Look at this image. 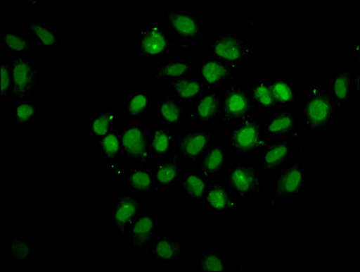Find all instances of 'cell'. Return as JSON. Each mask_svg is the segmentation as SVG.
I'll return each instance as SVG.
<instances>
[{
    "mask_svg": "<svg viewBox=\"0 0 360 272\" xmlns=\"http://www.w3.org/2000/svg\"><path fill=\"white\" fill-rule=\"evenodd\" d=\"M164 22L172 35L176 50L187 52L195 47L206 49L210 31L204 27L195 13L180 8H167Z\"/></svg>",
    "mask_w": 360,
    "mask_h": 272,
    "instance_id": "obj_1",
    "label": "cell"
},
{
    "mask_svg": "<svg viewBox=\"0 0 360 272\" xmlns=\"http://www.w3.org/2000/svg\"><path fill=\"white\" fill-rule=\"evenodd\" d=\"M226 144L240 157L257 156L267 143L264 123L255 115L226 126Z\"/></svg>",
    "mask_w": 360,
    "mask_h": 272,
    "instance_id": "obj_2",
    "label": "cell"
},
{
    "mask_svg": "<svg viewBox=\"0 0 360 272\" xmlns=\"http://www.w3.org/2000/svg\"><path fill=\"white\" fill-rule=\"evenodd\" d=\"M222 181L242 204H255L264 199L262 187V173L259 166L243 162L233 164L227 168Z\"/></svg>",
    "mask_w": 360,
    "mask_h": 272,
    "instance_id": "obj_3",
    "label": "cell"
},
{
    "mask_svg": "<svg viewBox=\"0 0 360 272\" xmlns=\"http://www.w3.org/2000/svg\"><path fill=\"white\" fill-rule=\"evenodd\" d=\"M210 58L241 66L254 56V49L238 30L225 28L210 36L206 49Z\"/></svg>",
    "mask_w": 360,
    "mask_h": 272,
    "instance_id": "obj_4",
    "label": "cell"
},
{
    "mask_svg": "<svg viewBox=\"0 0 360 272\" xmlns=\"http://www.w3.org/2000/svg\"><path fill=\"white\" fill-rule=\"evenodd\" d=\"M301 113L302 128L312 134H321L336 118L337 109L326 91L314 87L303 98Z\"/></svg>",
    "mask_w": 360,
    "mask_h": 272,
    "instance_id": "obj_5",
    "label": "cell"
},
{
    "mask_svg": "<svg viewBox=\"0 0 360 272\" xmlns=\"http://www.w3.org/2000/svg\"><path fill=\"white\" fill-rule=\"evenodd\" d=\"M307 177L304 164L301 160L289 163L274 176L273 194L268 198V204L276 211L281 204H286L290 199L301 197L306 192Z\"/></svg>",
    "mask_w": 360,
    "mask_h": 272,
    "instance_id": "obj_6",
    "label": "cell"
},
{
    "mask_svg": "<svg viewBox=\"0 0 360 272\" xmlns=\"http://www.w3.org/2000/svg\"><path fill=\"white\" fill-rule=\"evenodd\" d=\"M176 47L165 24L148 22L138 32L136 54L144 61L151 59L173 58Z\"/></svg>",
    "mask_w": 360,
    "mask_h": 272,
    "instance_id": "obj_7",
    "label": "cell"
},
{
    "mask_svg": "<svg viewBox=\"0 0 360 272\" xmlns=\"http://www.w3.org/2000/svg\"><path fill=\"white\" fill-rule=\"evenodd\" d=\"M122 139V158L139 166L154 162L150 145V132L141 121H131L119 130Z\"/></svg>",
    "mask_w": 360,
    "mask_h": 272,
    "instance_id": "obj_8",
    "label": "cell"
},
{
    "mask_svg": "<svg viewBox=\"0 0 360 272\" xmlns=\"http://www.w3.org/2000/svg\"><path fill=\"white\" fill-rule=\"evenodd\" d=\"M8 63L13 81L12 101L30 99L37 93L43 80V69L34 64L30 56H14L9 58Z\"/></svg>",
    "mask_w": 360,
    "mask_h": 272,
    "instance_id": "obj_9",
    "label": "cell"
},
{
    "mask_svg": "<svg viewBox=\"0 0 360 272\" xmlns=\"http://www.w3.org/2000/svg\"><path fill=\"white\" fill-rule=\"evenodd\" d=\"M248 89L238 83L230 85L223 92L221 106L216 119L217 125L229 126L249 116L255 115Z\"/></svg>",
    "mask_w": 360,
    "mask_h": 272,
    "instance_id": "obj_10",
    "label": "cell"
},
{
    "mask_svg": "<svg viewBox=\"0 0 360 272\" xmlns=\"http://www.w3.org/2000/svg\"><path fill=\"white\" fill-rule=\"evenodd\" d=\"M217 132L213 128L186 130L176 134L175 154L194 167L200 158L214 144Z\"/></svg>",
    "mask_w": 360,
    "mask_h": 272,
    "instance_id": "obj_11",
    "label": "cell"
},
{
    "mask_svg": "<svg viewBox=\"0 0 360 272\" xmlns=\"http://www.w3.org/2000/svg\"><path fill=\"white\" fill-rule=\"evenodd\" d=\"M145 208L140 196L131 192H122L116 196L115 204L109 211V225L115 230L117 236H127Z\"/></svg>",
    "mask_w": 360,
    "mask_h": 272,
    "instance_id": "obj_12",
    "label": "cell"
},
{
    "mask_svg": "<svg viewBox=\"0 0 360 272\" xmlns=\"http://www.w3.org/2000/svg\"><path fill=\"white\" fill-rule=\"evenodd\" d=\"M197 75L207 90L224 92L230 85L238 83L240 66L208 58L198 65Z\"/></svg>",
    "mask_w": 360,
    "mask_h": 272,
    "instance_id": "obj_13",
    "label": "cell"
},
{
    "mask_svg": "<svg viewBox=\"0 0 360 272\" xmlns=\"http://www.w3.org/2000/svg\"><path fill=\"white\" fill-rule=\"evenodd\" d=\"M298 111L292 107H281L274 111L264 123L265 135L268 141H285L292 143L298 140L301 132L298 128Z\"/></svg>",
    "mask_w": 360,
    "mask_h": 272,
    "instance_id": "obj_14",
    "label": "cell"
},
{
    "mask_svg": "<svg viewBox=\"0 0 360 272\" xmlns=\"http://www.w3.org/2000/svg\"><path fill=\"white\" fill-rule=\"evenodd\" d=\"M160 219L151 211L145 210L139 215L129 233L131 251L142 257L150 256L151 246L159 235Z\"/></svg>",
    "mask_w": 360,
    "mask_h": 272,
    "instance_id": "obj_15",
    "label": "cell"
},
{
    "mask_svg": "<svg viewBox=\"0 0 360 272\" xmlns=\"http://www.w3.org/2000/svg\"><path fill=\"white\" fill-rule=\"evenodd\" d=\"M151 261L161 264H182L187 261L185 245L167 233H160L151 246Z\"/></svg>",
    "mask_w": 360,
    "mask_h": 272,
    "instance_id": "obj_16",
    "label": "cell"
},
{
    "mask_svg": "<svg viewBox=\"0 0 360 272\" xmlns=\"http://www.w3.org/2000/svg\"><path fill=\"white\" fill-rule=\"evenodd\" d=\"M223 92L207 90L187 111L188 122L207 128L219 116Z\"/></svg>",
    "mask_w": 360,
    "mask_h": 272,
    "instance_id": "obj_17",
    "label": "cell"
},
{
    "mask_svg": "<svg viewBox=\"0 0 360 272\" xmlns=\"http://www.w3.org/2000/svg\"><path fill=\"white\" fill-rule=\"evenodd\" d=\"M292 143L285 141H268L261 150L259 169L262 175H276L290 163Z\"/></svg>",
    "mask_w": 360,
    "mask_h": 272,
    "instance_id": "obj_18",
    "label": "cell"
},
{
    "mask_svg": "<svg viewBox=\"0 0 360 272\" xmlns=\"http://www.w3.org/2000/svg\"><path fill=\"white\" fill-rule=\"evenodd\" d=\"M194 170L210 182L222 179L227 170L226 144H214L195 164Z\"/></svg>",
    "mask_w": 360,
    "mask_h": 272,
    "instance_id": "obj_19",
    "label": "cell"
},
{
    "mask_svg": "<svg viewBox=\"0 0 360 272\" xmlns=\"http://www.w3.org/2000/svg\"><path fill=\"white\" fill-rule=\"evenodd\" d=\"M195 73L197 68L191 58L162 59L159 65L150 68V78L169 84Z\"/></svg>",
    "mask_w": 360,
    "mask_h": 272,
    "instance_id": "obj_20",
    "label": "cell"
},
{
    "mask_svg": "<svg viewBox=\"0 0 360 272\" xmlns=\"http://www.w3.org/2000/svg\"><path fill=\"white\" fill-rule=\"evenodd\" d=\"M203 206L212 213L223 215L227 211L238 210L241 202L227 188L222 179L210 182Z\"/></svg>",
    "mask_w": 360,
    "mask_h": 272,
    "instance_id": "obj_21",
    "label": "cell"
},
{
    "mask_svg": "<svg viewBox=\"0 0 360 272\" xmlns=\"http://www.w3.org/2000/svg\"><path fill=\"white\" fill-rule=\"evenodd\" d=\"M124 183L129 192L139 196L155 197L160 194L155 181L153 169L148 166H138L124 173Z\"/></svg>",
    "mask_w": 360,
    "mask_h": 272,
    "instance_id": "obj_22",
    "label": "cell"
},
{
    "mask_svg": "<svg viewBox=\"0 0 360 272\" xmlns=\"http://www.w3.org/2000/svg\"><path fill=\"white\" fill-rule=\"evenodd\" d=\"M210 183V181L195 171L189 172L186 170L182 171L176 181V185L179 186L182 197L189 204L200 205V206L204 205Z\"/></svg>",
    "mask_w": 360,
    "mask_h": 272,
    "instance_id": "obj_23",
    "label": "cell"
},
{
    "mask_svg": "<svg viewBox=\"0 0 360 272\" xmlns=\"http://www.w3.org/2000/svg\"><path fill=\"white\" fill-rule=\"evenodd\" d=\"M0 49L15 56H31L37 49V43L25 30L4 28L0 33Z\"/></svg>",
    "mask_w": 360,
    "mask_h": 272,
    "instance_id": "obj_24",
    "label": "cell"
},
{
    "mask_svg": "<svg viewBox=\"0 0 360 272\" xmlns=\"http://www.w3.org/2000/svg\"><path fill=\"white\" fill-rule=\"evenodd\" d=\"M352 69L340 66L331 78L330 85L325 89L337 109H343L354 94Z\"/></svg>",
    "mask_w": 360,
    "mask_h": 272,
    "instance_id": "obj_25",
    "label": "cell"
},
{
    "mask_svg": "<svg viewBox=\"0 0 360 272\" xmlns=\"http://www.w3.org/2000/svg\"><path fill=\"white\" fill-rule=\"evenodd\" d=\"M117 121L115 103L94 111L87 116L86 134L89 139H97L113 131Z\"/></svg>",
    "mask_w": 360,
    "mask_h": 272,
    "instance_id": "obj_26",
    "label": "cell"
},
{
    "mask_svg": "<svg viewBox=\"0 0 360 272\" xmlns=\"http://www.w3.org/2000/svg\"><path fill=\"white\" fill-rule=\"evenodd\" d=\"M24 30L33 37L37 45L45 51H56L61 46L62 41L58 31L49 22L27 20L24 23Z\"/></svg>",
    "mask_w": 360,
    "mask_h": 272,
    "instance_id": "obj_27",
    "label": "cell"
},
{
    "mask_svg": "<svg viewBox=\"0 0 360 272\" xmlns=\"http://www.w3.org/2000/svg\"><path fill=\"white\" fill-rule=\"evenodd\" d=\"M167 85L169 88L170 94L188 104L195 103L207 91V88L198 78L197 73Z\"/></svg>",
    "mask_w": 360,
    "mask_h": 272,
    "instance_id": "obj_28",
    "label": "cell"
},
{
    "mask_svg": "<svg viewBox=\"0 0 360 272\" xmlns=\"http://www.w3.org/2000/svg\"><path fill=\"white\" fill-rule=\"evenodd\" d=\"M153 106V94L142 89L125 94L122 98L123 115L131 121H140L150 113Z\"/></svg>",
    "mask_w": 360,
    "mask_h": 272,
    "instance_id": "obj_29",
    "label": "cell"
},
{
    "mask_svg": "<svg viewBox=\"0 0 360 272\" xmlns=\"http://www.w3.org/2000/svg\"><path fill=\"white\" fill-rule=\"evenodd\" d=\"M185 113V104L170 94L161 98L156 109L158 120L160 125L172 128L182 125Z\"/></svg>",
    "mask_w": 360,
    "mask_h": 272,
    "instance_id": "obj_30",
    "label": "cell"
},
{
    "mask_svg": "<svg viewBox=\"0 0 360 272\" xmlns=\"http://www.w3.org/2000/svg\"><path fill=\"white\" fill-rule=\"evenodd\" d=\"M181 166V160L175 153L159 161V163L153 169V173L155 181L160 192L165 189H172L176 185L182 172Z\"/></svg>",
    "mask_w": 360,
    "mask_h": 272,
    "instance_id": "obj_31",
    "label": "cell"
},
{
    "mask_svg": "<svg viewBox=\"0 0 360 272\" xmlns=\"http://www.w3.org/2000/svg\"><path fill=\"white\" fill-rule=\"evenodd\" d=\"M150 145L155 160H162L175 153L176 132L172 128L160 125L150 132Z\"/></svg>",
    "mask_w": 360,
    "mask_h": 272,
    "instance_id": "obj_32",
    "label": "cell"
},
{
    "mask_svg": "<svg viewBox=\"0 0 360 272\" xmlns=\"http://www.w3.org/2000/svg\"><path fill=\"white\" fill-rule=\"evenodd\" d=\"M39 115V104L30 99H18L12 101V113L11 119L18 131L33 125Z\"/></svg>",
    "mask_w": 360,
    "mask_h": 272,
    "instance_id": "obj_33",
    "label": "cell"
},
{
    "mask_svg": "<svg viewBox=\"0 0 360 272\" xmlns=\"http://www.w3.org/2000/svg\"><path fill=\"white\" fill-rule=\"evenodd\" d=\"M246 89L255 109L276 111L280 109L274 99L271 80L262 79L249 85Z\"/></svg>",
    "mask_w": 360,
    "mask_h": 272,
    "instance_id": "obj_34",
    "label": "cell"
},
{
    "mask_svg": "<svg viewBox=\"0 0 360 272\" xmlns=\"http://www.w3.org/2000/svg\"><path fill=\"white\" fill-rule=\"evenodd\" d=\"M94 140H96L94 144L103 160L110 163H115L122 158V139L119 131L113 130L109 134Z\"/></svg>",
    "mask_w": 360,
    "mask_h": 272,
    "instance_id": "obj_35",
    "label": "cell"
},
{
    "mask_svg": "<svg viewBox=\"0 0 360 272\" xmlns=\"http://www.w3.org/2000/svg\"><path fill=\"white\" fill-rule=\"evenodd\" d=\"M7 255L8 261L26 267L33 257L32 243L22 237H11L7 242Z\"/></svg>",
    "mask_w": 360,
    "mask_h": 272,
    "instance_id": "obj_36",
    "label": "cell"
},
{
    "mask_svg": "<svg viewBox=\"0 0 360 272\" xmlns=\"http://www.w3.org/2000/svg\"><path fill=\"white\" fill-rule=\"evenodd\" d=\"M271 90L274 99L281 107H290L296 103L299 97V90L297 85L286 78H277L271 80Z\"/></svg>",
    "mask_w": 360,
    "mask_h": 272,
    "instance_id": "obj_37",
    "label": "cell"
},
{
    "mask_svg": "<svg viewBox=\"0 0 360 272\" xmlns=\"http://www.w3.org/2000/svg\"><path fill=\"white\" fill-rule=\"evenodd\" d=\"M226 256L214 251H206L195 256V268L198 272L226 271Z\"/></svg>",
    "mask_w": 360,
    "mask_h": 272,
    "instance_id": "obj_38",
    "label": "cell"
},
{
    "mask_svg": "<svg viewBox=\"0 0 360 272\" xmlns=\"http://www.w3.org/2000/svg\"><path fill=\"white\" fill-rule=\"evenodd\" d=\"M0 100L2 103L12 101V93H13V81L11 65L8 61H2L0 64Z\"/></svg>",
    "mask_w": 360,
    "mask_h": 272,
    "instance_id": "obj_39",
    "label": "cell"
},
{
    "mask_svg": "<svg viewBox=\"0 0 360 272\" xmlns=\"http://www.w3.org/2000/svg\"><path fill=\"white\" fill-rule=\"evenodd\" d=\"M359 73L356 72L355 74H354V79H353V89H354V94H359Z\"/></svg>",
    "mask_w": 360,
    "mask_h": 272,
    "instance_id": "obj_40",
    "label": "cell"
},
{
    "mask_svg": "<svg viewBox=\"0 0 360 272\" xmlns=\"http://www.w3.org/2000/svg\"><path fill=\"white\" fill-rule=\"evenodd\" d=\"M354 50L356 52V64H358L359 62V44L356 43V45L353 46Z\"/></svg>",
    "mask_w": 360,
    "mask_h": 272,
    "instance_id": "obj_41",
    "label": "cell"
}]
</instances>
